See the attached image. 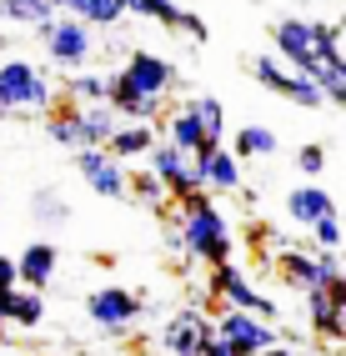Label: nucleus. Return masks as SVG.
<instances>
[{"mask_svg": "<svg viewBox=\"0 0 346 356\" xmlns=\"http://www.w3.org/2000/svg\"><path fill=\"white\" fill-rule=\"evenodd\" d=\"M186 111L206 126V136H211L216 146H221V140H226V106H221L216 96H191V101H186Z\"/></svg>", "mask_w": 346, "mask_h": 356, "instance_id": "26", "label": "nucleus"}, {"mask_svg": "<svg viewBox=\"0 0 346 356\" xmlns=\"http://www.w3.org/2000/svg\"><path fill=\"white\" fill-rule=\"evenodd\" d=\"M201 356H236V351H231V346H226V341H221V337H216V341H211V346H206V351H201Z\"/></svg>", "mask_w": 346, "mask_h": 356, "instance_id": "33", "label": "nucleus"}, {"mask_svg": "<svg viewBox=\"0 0 346 356\" xmlns=\"http://www.w3.org/2000/svg\"><path fill=\"white\" fill-rule=\"evenodd\" d=\"M40 321H45V291L20 286V291L10 296V326H26V331H35Z\"/></svg>", "mask_w": 346, "mask_h": 356, "instance_id": "25", "label": "nucleus"}, {"mask_svg": "<svg viewBox=\"0 0 346 356\" xmlns=\"http://www.w3.org/2000/svg\"><path fill=\"white\" fill-rule=\"evenodd\" d=\"M266 356H291V351H286V346H271V351H266Z\"/></svg>", "mask_w": 346, "mask_h": 356, "instance_id": "36", "label": "nucleus"}, {"mask_svg": "<svg viewBox=\"0 0 346 356\" xmlns=\"http://www.w3.org/2000/svg\"><path fill=\"white\" fill-rule=\"evenodd\" d=\"M211 291L231 306V312H251V316H261V321H276L271 296H261V291L246 281V271H241V266H231V261L211 271Z\"/></svg>", "mask_w": 346, "mask_h": 356, "instance_id": "10", "label": "nucleus"}, {"mask_svg": "<svg viewBox=\"0 0 346 356\" xmlns=\"http://www.w3.org/2000/svg\"><path fill=\"white\" fill-rule=\"evenodd\" d=\"M10 296H15V291H0V326L10 321Z\"/></svg>", "mask_w": 346, "mask_h": 356, "instance_id": "34", "label": "nucleus"}, {"mask_svg": "<svg viewBox=\"0 0 346 356\" xmlns=\"http://www.w3.org/2000/svg\"><path fill=\"white\" fill-rule=\"evenodd\" d=\"M6 115H15V111H10V101H6V96H0V121H6Z\"/></svg>", "mask_w": 346, "mask_h": 356, "instance_id": "35", "label": "nucleus"}, {"mask_svg": "<svg viewBox=\"0 0 346 356\" xmlns=\"http://www.w3.org/2000/svg\"><path fill=\"white\" fill-rule=\"evenodd\" d=\"M35 35L45 45V56H51L56 65H65V70H76V76H81V65L96 56V31H90L85 20H76V15H60L45 31H35Z\"/></svg>", "mask_w": 346, "mask_h": 356, "instance_id": "3", "label": "nucleus"}, {"mask_svg": "<svg viewBox=\"0 0 346 356\" xmlns=\"http://www.w3.org/2000/svg\"><path fill=\"white\" fill-rule=\"evenodd\" d=\"M121 81H126L131 90H141L146 101H160V96H166V90L176 86V65H171L166 56L131 51V56H126V65H121Z\"/></svg>", "mask_w": 346, "mask_h": 356, "instance_id": "12", "label": "nucleus"}, {"mask_svg": "<svg viewBox=\"0 0 346 356\" xmlns=\"http://www.w3.org/2000/svg\"><path fill=\"white\" fill-rule=\"evenodd\" d=\"M56 6H60V0H56Z\"/></svg>", "mask_w": 346, "mask_h": 356, "instance_id": "38", "label": "nucleus"}, {"mask_svg": "<svg viewBox=\"0 0 346 356\" xmlns=\"http://www.w3.org/2000/svg\"><path fill=\"white\" fill-rule=\"evenodd\" d=\"M146 165H151V176H160V181L171 186V196H181V201L196 196V191H206L201 176H196V161L181 151V146H171V140H166V146H156L146 156Z\"/></svg>", "mask_w": 346, "mask_h": 356, "instance_id": "13", "label": "nucleus"}, {"mask_svg": "<svg viewBox=\"0 0 346 356\" xmlns=\"http://www.w3.org/2000/svg\"><path fill=\"white\" fill-rule=\"evenodd\" d=\"M196 176H201L206 191H236L241 186V156L231 146H216V151L196 156Z\"/></svg>", "mask_w": 346, "mask_h": 356, "instance_id": "14", "label": "nucleus"}, {"mask_svg": "<svg viewBox=\"0 0 346 356\" xmlns=\"http://www.w3.org/2000/svg\"><path fill=\"white\" fill-rule=\"evenodd\" d=\"M251 76H256L271 96H281L291 106H302V111H321V101H327V90H321L316 81L306 76H296V70L281 65V56H261V60H251Z\"/></svg>", "mask_w": 346, "mask_h": 356, "instance_id": "4", "label": "nucleus"}, {"mask_svg": "<svg viewBox=\"0 0 346 356\" xmlns=\"http://www.w3.org/2000/svg\"><path fill=\"white\" fill-rule=\"evenodd\" d=\"M296 165H302L306 176H321V171H327V151H321L316 140H311V146H302V151H296Z\"/></svg>", "mask_w": 346, "mask_h": 356, "instance_id": "31", "label": "nucleus"}, {"mask_svg": "<svg viewBox=\"0 0 346 356\" xmlns=\"http://www.w3.org/2000/svg\"><path fill=\"white\" fill-rule=\"evenodd\" d=\"M216 337L236 351V356H266L271 346H281V337H276V326L251 316V312H221L216 321Z\"/></svg>", "mask_w": 346, "mask_h": 356, "instance_id": "7", "label": "nucleus"}, {"mask_svg": "<svg viewBox=\"0 0 346 356\" xmlns=\"http://www.w3.org/2000/svg\"><path fill=\"white\" fill-rule=\"evenodd\" d=\"M286 216L296 221V226H316V221H327V216H336V201L321 191L316 181H306V186H296V191L286 196Z\"/></svg>", "mask_w": 346, "mask_h": 356, "instance_id": "16", "label": "nucleus"}, {"mask_svg": "<svg viewBox=\"0 0 346 356\" xmlns=\"http://www.w3.org/2000/svg\"><path fill=\"white\" fill-rule=\"evenodd\" d=\"M216 341V321H206L201 312H176L160 326V351L166 356H201Z\"/></svg>", "mask_w": 346, "mask_h": 356, "instance_id": "11", "label": "nucleus"}, {"mask_svg": "<svg viewBox=\"0 0 346 356\" xmlns=\"http://www.w3.org/2000/svg\"><path fill=\"white\" fill-rule=\"evenodd\" d=\"M0 96L10 101V111H51L56 115V86H51V76H45L40 65L20 60V56L0 60Z\"/></svg>", "mask_w": 346, "mask_h": 356, "instance_id": "2", "label": "nucleus"}, {"mask_svg": "<svg viewBox=\"0 0 346 356\" xmlns=\"http://www.w3.org/2000/svg\"><path fill=\"white\" fill-rule=\"evenodd\" d=\"M106 106L121 115V121H131V126H156V115H160V101H146L141 90H131V86L121 81V70L110 76V96H106Z\"/></svg>", "mask_w": 346, "mask_h": 356, "instance_id": "15", "label": "nucleus"}, {"mask_svg": "<svg viewBox=\"0 0 346 356\" xmlns=\"http://www.w3.org/2000/svg\"><path fill=\"white\" fill-rule=\"evenodd\" d=\"M311 241H316V251H336V246L346 241V231H341V216H327V221H316V226H311Z\"/></svg>", "mask_w": 346, "mask_h": 356, "instance_id": "30", "label": "nucleus"}, {"mask_svg": "<svg viewBox=\"0 0 346 356\" xmlns=\"http://www.w3.org/2000/svg\"><path fill=\"white\" fill-rule=\"evenodd\" d=\"M176 6H186V0H176Z\"/></svg>", "mask_w": 346, "mask_h": 356, "instance_id": "37", "label": "nucleus"}, {"mask_svg": "<svg viewBox=\"0 0 346 356\" xmlns=\"http://www.w3.org/2000/svg\"><path fill=\"white\" fill-rule=\"evenodd\" d=\"M271 45L286 65H296V76L316 81L321 76V56H316V26L306 20H276L271 26Z\"/></svg>", "mask_w": 346, "mask_h": 356, "instance_id": "6", "label": "nucleus"}, {"mask_svg": "<svg viewBox=\"0 0 346 356\" xmlns=\"http://www.w3.org/2000/svg\"><path fill=\"white\" fill-rule=\"evenodd\" d=\"M166 136H171V146H181L191 161H196V156H206V151H216V140L206 136V126L196 121V115H191L186 106H181V111L171 115V121H166Z\"/></svg>", "mask_w": 346, "mask_h": 356, "instance_id": "18", "label": "nucleus"}, {"mask_svg": "<svg viewBox=\"0 0 346 356\" xmlns=\"http://www.w3.org/2000/svg\"><path fill=\"white\" fill-rule=\"evenodd\" d=\"M0 291H20V261L0 256Z\"/></svg>", "mask_w": 346, "mask_h": 356, "instance_id": "32", "label": "nucleus"}, {"mask_svg": "<svg viewBox=\"0 0 346 356\" xmlns=\"http://www.w3.org/2000/svg\"><path fill=\"white\" fill-rule=\"evenodd\" d=\"M71 96H76V106H106V96H110V76L81 70V76H71Z\"/></svg>", "mask_w": 346, "mask_h": 356, "instance_id": "27", "label": "nucleus"}, {"mask_svg": "<svg viewBox=\"0 0 346 356\" xmlns=\"http://www.w3.org/2000/svg\"><path fill=\"white\" fill-rule=\"evenodd\" d=\"M15 261H20V286L45 291V286H51V276H56V266H60V251L51 241H31Z\"/></svg>", "mask_w": 346, "mask_h": 356, "instance_id": "17", "label": "nucleus"}, {"mask_svg": "<svg viewBox=\"0 0 346 356\" xmlns=\"http://www.w3.org/2000/svg\"><path fill=\"white\" fill-rule=\"evenodd\" d=\"M306 321L321 331V337H346V306L331 291H311L306 296Z\"/></svg>", "mask_w": 346, "mask_h": 356, "instance_id": "20", "label": "nucleus"}, {"mask_svg": "<svg viewBox=\"0 0 346 356\" xmlns=\"http://www.w3.org/2000/svg\"><path fill=\"white\" fill-rule=\"evenodd\" d=\"M231 151H236V156H276L281 140H276L271 126H241L236 136H231Z\"/></svg>", "mask_w": 346, "mask_h": 356, "instance_id": "24", "label": "nucleus"}, {"mask_svg": "<svg viewBox=\"0 0 346 356\" xmlns=\"http://www.w3.org/2000/svg\"><path fill=\"white\" fill-rule=\"evenodd\" d=\"M131 196L141 201L146 211H166V196H171V186L160 181V176H151V171H146V176H135V181H131Z\"/></svg>", "mask_w": 346, "mask_h": 356, "instance_id": "29", "label": "nucleus"}, {"mask_svg": "<svg viewBox=\"0 0 346 356\" xmlns=\"http://www.w3.org/2000/svg\"><path fill=\"white\" fill-rule=\"evenodd\" d=\"M160 146V140H156V126H121V131H115V140H110V156L115 161H135V156H151Z\"/></svg>", "mask_w": 346, "mask_h": 356, "instance_id": "22", "label": "nucleus"}, {"mask_svg": "<svg viewBox=\"0 0 346 356\" xmlns=\"http://www.w3.org/2000/svg\"><path fill=\"white\" fill-rule=\"evenodd\" d=\"M85 316L96 321L106 337H121V331H131L141 321V296L126 291V286H101V291L85 296Z\"/></svg>", "mask_w": 346, "mask_h": 356, "instance_id": "8", "label": "nucleus"}, {"mask_svg": "<svg viewBox=\"0 0 346 356\" xmlns=\"http://www.w3.org/2000/svg\"><path fill=\"white\" fill-rule=\"evenodd\" d=\"M276 271H281L291 286H302L306 296H311V291H331L336 281H346V271L336 266V251H316V256H306V251H281V256H276Z\"/></svg>", "mask_w": 346, "mask_h": 356, "instance_id": "5", "label": "nucleus"}, {"mask_svg": "<svg viewBox=\"0 0 346 356\" xmlns=\"http://www.w3.org/2000/svg\"><path fill=\"white\" fill-rule=\"evenodd\" d=\"M0 20H10V26H31V31H45L51 20H60V6H56V0H0Z\"/></svg>", "mask_w": 346, "mask_h": 356, "instance_id": "19", "label": "nucleus"}, {"mask_svg": "<svg viewBox=\"0 0 346 356\" xmlns=\"http://www.w3.org/2000/svg\"><path fill=\"white\" fill-rule=\"evenodd\" d=\"M31 216H35V221H45V226H60L65 216H71V206L60 201L56 186H40V191L31 196Z\"/></svg>", "mask_w": 346, "mask_h": 356, "instance_id": "28", "label": "nucleus"}, {"mask_svg": "<svg viewBox=\"0 0 346 356\" xmlns=\"http://www.w3.org/2000/svg\"><path fill=\"white\" fill-rule=\"evenodd\" d=\"M181 236H186V256L206 261L211 271L231 261V226L216 211L211 191H196V196L181 201Z\"/></svg>", "mask_w": 346, "mask_h": 356, "instance_id": "1", "label": "nucleus"}, {"mask_svg": "<svg viewBox=\"0 0 346 356\" xmlns=\"http://www.w3.org/2000/svg\"><path fill=\"white\" fill-rule=\"evenodd\" d=\"M76 171H81V181L90 186L96 196H106V201H126L131 196V171H126V161H115L110 151H76Z\"/></svg>", "mask_w": 346, "mask_h": 356, "instance_id": "9", "label": "nucleus"}, {"mask_svg": "<svg viewBox=\"0 0 346 356\" xmlns=\"http://www.w3.org/2000/svg\"><path fill=\"white\" fill-rule=\"evenodd\" d=\"M60 15H76L85 26H121L126 0H60Z\"/></svg>", "mask_w": 346, "mask_h": 356, "instance_id": "21", "label": "nucleus"}, {"mask_svg": "<svg viewBox=\"0 0 346 356\" xmlns=\"http://www.w3.org/2000/svg\"><path fill=\"white\" fill-rule=\"evenodd\" d=\"M45 131H51V140H56V146H65V151H85V126H81V106H71V111H56L51 121H45Z\"/></svg>", "mask_w": 346, "mask_h": 356, "instance_id": "23", "label": "nucleus"}]
</instances>
